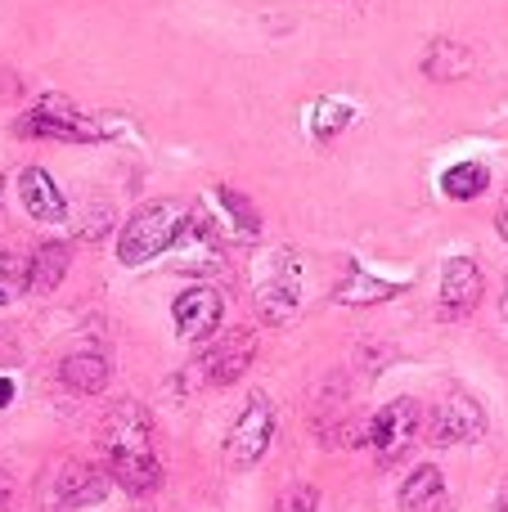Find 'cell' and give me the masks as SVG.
Returning a JSON list of instances; mask_svg holds the SVG:
<instances>
[{
	"instance_id": "obj_1",
	"label": "cell",
	"mask_w": 508,
	"mask_h": 512,
	"mask_svg": "<svg viewBox=\"0 0 508 512\" xmlns=\"http://www.w3.org/2000/svg\"><path fill=\"white\" fill-rule=\"evenodd\" d=\"M185 221H189V212L180 203H171V198H158V203L140 207V212L126 221L122 239H117V261L135 270V265H144V261H153V256H162L167 248H176Z\"/></svg>"
},
{
	"instance_id": "obj_2",
	"label": "cell",
	"mask_w": 508,
	"mask_h": 512,
	"mask_svg": "<svg viewBox=\"0 0 508 512\" xmlns=\"http://www.w3.org/2000/svg\"><path fill=\"white\" fill-rule=\"evenodd\" d=\"M419 432H423L419 400L401 396V400H392V405H383L374 414V423H369V445L378 450V459L383 463H396V459L410 454V445L419 441Z\"/></svg>"
},
{
	"instance_id": "obj_3",
	"label": "cell",
	"mask_w": 508,
	"mask_h": 512,
	"mask_svg": "<svg viewBox=\"0 0 508 512\" xmlns=\"http://www.w3.org/2000/svg\"><path fill=\"white\" fill-rule=\"evenodd\" d=\"M428 436L432 445H468L486 436V414L468 391H446L428 414Z\"/></svg>"
},
{
	"instance_id": "obj_4",
	"label": "cell",
	"mask_w": 508,
	"mask_h": 512,
	"mask_svg": "<svg viewBox=\"0 0 508 512\" xmlns=\"http://www.w3.org/2000/svg\"><path fill=\"white\" fill-rule=\"evenodd\" d=\"M270 436H275V409H270V400L257 391V396L243 405L239 423H234L230 441H225L230 468H252V463H261L270 450Z\"/></svg>"
},
{
	"instance_id": "obj_5",
	"label": "cell",
	"mask_w": 508,
	"mask_h": 512,
	"mask_svg": "<svg viewBox=\"0 0 508 512\" xmlns=\"http://www.w3.org/2000/svg\"><path fill=\"white\" fill-rule=\"evenodd\" d=\"M18 135H41V140H72V144H95L99 140V126L90 122L86 113L68 104V99L50 95L32 108V113L18 122Z\"/></svg>"
},
{
	"instance_id": "obj_6",
	"label": "cell",
	"mask_w": 508,
	"mask_h": 512,
	"mask_svg": "<svg viewBox=\"0 0 508 512\" xmlns=\"http://www.w3.org/2000/svg\"><path fill=\"white\" fill-rule=\"evenodd\" d=\"M482 265L468 261V256H455V261H446V270H441V319H468L477 310V301H482Z\"/></svg>"
},
{
	"instance_id": "obj_7",
	"label": "cell",
	"mask_w": 508,
	"mask_h": 512,
	"mask_svg": "<svg viewBox=\"0 0 508 512\" xmlns=\"http://www.w3.org/2000/svg\"><path fill=\"white\" fill-rule=\"evenodd\" d=\"M225 315V301L216 288H185L176 297V306H171V319H176V333L180 342H203V337L216 333V324H221Z\"/></svg>"
},
{
	"instance_id": "obj_8",
	"label": "cell",
	"mask_w": 508,
	"mask_h": 512,
	"mask_svg": "<svg viewBox=\"0 0 508 512\" xmlns=\"http://www.w3.org/2000/svg\"><path fill=\"white\" fill-rule=\"evenodd\" d=\"M252 355H257L252 333L234 328V333L216 337V346H207L203 360H198V369H203V378L212 382V387H230V382H239L243 373L252 369Z\"/></svg>"
},
{
	"instance_id": "obj_9",
	"label": "cell",
	"mask_w": 508,
	"mask_h": 512,
	"mask_svg": "<svg viewBox=\"0 0 508 512\" xmlns=\"http://www.w3.org/2000/svg\"><path fill=\"white\" fill-rule=\"evenodd\" d=\"M288 261H293V252L275 256V270L257 283V297H252L257 301V315L266 319V324H284V319L297 310V297H302L297 270H288Z\"/></svg>"
},
{
	"instance_id": "obj_10",
	"label": "cell",
	"mask_w": 508,
	"mask_h": 512,
	"mask_svg": "<svg viewBox=\"0 0 508 512\" xmlns=\"http://www.w3.org/2000/svg\"><path fill=\"white\" fill-rule=\"evenodd\" d=\"M135 450H153L149 414L135 400H122L104 418V454H135Z\"/></svg>"
},
{
	"instance_id": "obj_11",
	"label": "cell",
	"mask_w": 508,
	"mask_h": 512,
	"mask_svg": "<svg viewBox=\"0 0 508 512\" xmlns=\"http://www.w3.org/2000/svg\"><path fill=\"white\" fill-rule=\"evenodd\" d=\"M18 198H23V207H27V216H32V221L54 225V221H63V216H68V203H63L59 185L50 180V171H45V167L18 171Z\"/></svg>"
},
{
	"instance_id": "obj_12",
	"label": "cell",
	"mask_w": 508,
	"mask_h": 512,
	"mask_svg": "<svg viewBox=\"0 0 508 512\" xmlns=\"http://www.w3.org/2000/svg\"><path fill=\"white\" fill-rule=\"evenodd\" d=\"M108 477L131 495H153L162 486V463L153 450H135V454H108Z\"/></svg>"
},
{
	"instance_id": "obj_13",
	"label": "cell",
	"mask_w": 508,
	"mask_h": 512,
	"mask_svg": "<svg viewBox=\"0 0 508 512\" xmlns=\"http://www.w3.org/2000/svg\"><path fill=\"white\" fill-rule=\"evenodd\" d=\"M59 504L63 508H86V504H99L108 495V472L104 468H90V463H68L59 472Z\"/></svg>"
},
{
	"instance_id": "obj_14",
	"label": "cell",
	"mask_w": 508,
	"mask_h": 512,
	"mask_svg": "<svg viewBox=\"0 0 508 512\" xmlns=\"http://www.w3.org/2000/svg\"><path fill=\"white\" fill-rule=\"evenodd\" d=\"M446 504V477L437 463H419L401 486V508L405 512H437Z\"/></svg>"
},
{
	"instance_id": "obj_15",
	"label": "cell",
	"mask_w": 508,
	"mask_h": 512,
	"mask_svg": "<svg viewBox=\"0 0 508 512\" xmlns=\"http://www.w3.org/2000/svg\"><path fill=\"white\" fill-rule=\"evenodd\" d=\"M108 360L99 351H77V355H68V360L59 364V378H63V387L68 391H77V396H95V391H104L108 387Z\"/></svg>"
},
{
	"instance_id": "obj_16",
	"label": "cell",
	"mask_w": 508,
	"mask_h": 512,
	"mask_svg": "<svg viewBox=\"0 0 508 512\" xmlns=\"http://www.w3.org/2000/svg\"><path fill=\"white\" fill-rule=\"evenodd\" d=\"M68 265H72V252H68V243H41V248L32 252V261H27V288L32 292H54L63 283V274H68Z\"/></svg>"
},
{
	"instance_id": "obj_17",
	"label": "cell",
	"mask_w": 508,
	"mask_h": 512,
	"mask_svg": "<svg viewBox=\"0 0 508 512\" xmlns=\"http://www.w3.org/2000/svg\"><path fill=\"white\" fill-rule=\"evenodd\" d=\"M486 185H491V171H486L482 162H455V167H446V176H441V194L455 198V203L482 198Z\"/></svg>"
},
{
	"instance_id": "obj_18",
	"label": "cell",
	"mask_w": 508,
	"mask_h": 512,
	"mask_svg": "<svg viewBox=\"0 0 508 512\" xmlns=\"http://www.w3.org/2000/svg\"><path fill=\"white\" fill-rule=\"evenodd\" d=\"M396 292H401V283H383L365 270H351L347 279L338 283L333 297H338L342 306H374V301H387V297H396Z\"/></svg>"
},
{
	"instance_id": "obj_19",
	"label": "cell",
	"mask_w": 508,
	"mask_h": 512,
	"mask_svg": "<svg viewBox=\"0 0 508 512\" xmlns=\"http://www.w3.org/2000/svg\"><path fill=\"white\" fill-rule=\"evenodd\" d=\"M468 50L464 45H455V41H437L428 50V59H423V72L428 77H437V81H455V77H464L468 72Z\"/></svg>"
},
{
	"instance_id": "obj_20",
	"label": "cell",
	"mask_w": 508,
	"mask_h": 512,
	"mask_svg": "<svg viewBox=\"0 0 508 512\" xmlns=\"http://www.w3.org/2000/svg\"><path fill=\"white\" fill-rule=\"evenodd\" d=\"M216 198H221V203L230 207V216H234V225H239V234H243V239H252V234L261 230V216H257V207H252L248 198L239 194V189H221V194H216Z\"/></svg>"
},
{
	"instance_id": "obj_21",
	"label": "cell",
	"mask_w": 508,
	"mask_h": 512,
	"mask_svg": "<svg viewBox=\"0 0 508 512\" xmlns=\"http://www.w3.org/2000/svg\"><path fill=\"white\" fill-rule=\"evenodd\" d=\"M347 122H351V108L347 104H324V108H315L311 131L320 135V140H333V135H338Z\"/></svg>"
},
{
	"instance_id": "obj_22",
	"label": "cell",
	"mask_w": 508,
	"mask_h": 512,
	"mask_svg": "<svg viewBox=\"0 0 508 512\" xmlns=\"http://www.w3.org/2000/svg\"><path fill=\"white\" fill-rule=\"evenodd\" d=\"M320 508V490L315 486H288L284 495H279V512H315Z\"/></svg>"
},
{
	"instance_id": "obj_23",
	"label": "cell",
	"mask_w": 508,
	"mask_h": 512,
	"mask_svg": "<svg viewBox=\"0 0 508 512\" xmlns=\"http://www.w3.org/2000/svg\"><path fill=\"white\" fill-rule=\"evenodd\" d=\"M0 274H9V279H23L27 283V270H23V265H18V256H9V252H0Z\"/></svg>"
},
{
	"instance_id": "obj_24",
	"label": "cell",
	"mask_w": 508,
	"mask_h": 512,
	"mask_svg": "<svg viewBox=\"0 0 508 512\" xmlns=\"http://www.w3.org/2000/svg\"><path fill=\"white\" fill-rule=\"evenodd\" d=\"M9 400H14V382H9V378H0V409H5Z\"/></svg>"
},
{
	"instance_id": "obj_25",
	"label": "cell",
	"mask_w": 508,
	"mask_h": 512,
	"mask_svg": "<svg viewBox=\"0 0 508 512\" xmlns=\"http://www.w3.org/2000/svg\"><path fill=\"white\" fill-rule=\"evenodd\" d=\"M500 315H504V324H508V279H504V297H500Z\"/></svg>"
},
{
	"instance_id": "obj_26",
	"label": "cell",
	"mask_w": 508,
	"mask_h": 512,
	"mask_svg": "<svg viewBox=\"0 0 508 512\" xmlns=\"http://www.w3.org/2000/svg\"><path fill=\"white\" fill-rule=\"evenodd\" d=\"M500 234H504V243H508V212L500 216Z\"/></svg>"
},
{
	"instance_id": "obj_27",
	"label": "cell",
	"mask_w": 508,
	"mask_h": 512,
	"mask_svg": "<svg viewBox=\"0 0 508 512\" xmlns=\"http://www.w3.org/2000/svg\"><path fill=\"white\" fill-rule=\"evenodd\" d=\"M500 512H508V490H504V495H500Z\"/></svg>"
},
{
	"instance_id": "obj_28",
	"label": "cell",
	"mask_w": 508,
	"mask_h": 512,
	"mask_svg": "<svg viewBox=\"0 0 508 512\" xmlns=\"http://www.w3.org/2000/svg\"><path fill=\"white\" fill-rule=\"evenodd\" d=\"M5 301H9V297H5V288H0V306H5Z\"/></svg>"
}]
</instances>
